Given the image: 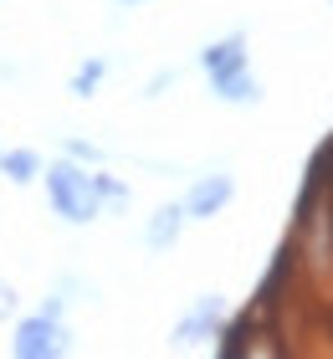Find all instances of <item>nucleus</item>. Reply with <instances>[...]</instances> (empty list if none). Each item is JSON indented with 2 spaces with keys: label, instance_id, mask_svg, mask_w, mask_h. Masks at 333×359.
I'll list each match as a JSON object with an SVG mask.
<instances>
[{
  "label": "nucleus",
  "instance_id": "6",
  "mask_svg": "<svg viewBox=\"0 0 333 359\" xmlns=\"http://www.w3.org/2000/svg\"><path fill=\"white\" fill-rule=\"evenodd\" d=\"M185 226H190L185 201H164V205H154V210L144 216V226H139V247H144L149 257H164V252H175V247H179Z\"/></svg>",
  "mask_w": 333,
  "mask_h": 359
},
{
  "label": "nucleus",
  "instance_id": "10",
  "mask_svg": "<svg viewBox=\"0 0 333 359\" xmlns=\"http://www.w3.org/2000/svg\"><path fill=\"white\" fill-rule=\"evenodd\" d=\"M108 67H113V62H108L103 52H88V57H82L77 67H72V77H67V93H72L77 103H88V97H97V88L108 83Z\"/></svg>",
  "mask_w": 333,
  "mask_h": 359
},
{
  "label": "nucleus",
  "instance_id": "17",
  "mask_svg": "<svg viewBox=\"0 0 333 359\" xmlns=\"http://www.w3.org/2000/svg\"><path fill=\"white\" fill-rule=\"evenodd\" d=\"M328 6H333V0H328Z\"/></svg>",
  "mask_w": 333,
  "mask_h": 359
},
{
  "label": "nucleus",
  "instance_id": "7",
  "mask_svg": "<svg viewBox=\"0 0 333 359\" xmlns=\"http://www.w3.org/2000/svg\"><path fill=\"white\" fill-rule=\"evenodd\" d=\"M205 83H210V97L221 108H261V97H266V88H261V77H257L252 62L226 67V72H210Z\"/></svg>",
  "mask_w": 333,
  "mask_h": 359
},
{
  "label": "nucleus",
  "instance_id": "12",
  "mask_svg": "<svg viewBox=\"0 0 333 359\" xmlns=\"http://www.w3.org/2000/svg\"><path fill=\"white\" fill-rule=\"evenodd\" d=\"M52 287L62 292L67 303H97V298H103V292H97V287L88 283V277H77V272H62V277H57Z\"/></svg>",
  "mask_w": 333,
  "mask_h": 359
},
{
  "label": "nucleus",
  "instance_id": "2",
  "mask_svg": "<svg viewBox=\"0 0 333 359\" xmlns=\"http://www.w3.org/2000/svg\"><path fill=\"white\" fill-rule=\"evenodd\" d=\"M297 262L318 287H333V201L328 195L308 201L303 221H297Z\"/></svg>",
  "mask_w": 333,
  "mask_h": 359
},
{
  "label": "nucleus",
  "instance_id": "3",
  "mask_svg": "<svg viewBox=\"0 0 333 359\" xmlns=\"http://www.w3.org/2000/svg\"><path fill=\"white\" fill-rule=\"evenodd\" d=\"M72 323L57 318V313H21L11 323V354L15 359H62V354H72Z\"/></svg>",
  "mask_w": 333,
  "mask_h": 359
},
{
  "label": "nucleus",
  "instance_id": "13",
  "mask_svg": "<svg viewBox=\"0 0 333 359\" xmlns=\"http://www.w3.org/2000/svg\"><path fill=\"white\" fill-rule=\"evenodd\" d=\"M62 154L82 159V165H108V149H103V144H93V139H82V134H67L62 139Z\"/></svg>",
  "mask_w": 333,
  "mask_h": 359
},
{
  "label": "nucleus",
  "instance_id": "8",
  "mask_svg": "<svg viewBox=\"0 0 333 359\" xmlns=\"http://www.w3.org/2000/svg\"><path fill=\"white\" fill-rule=\"evenodd\" d=\"M241 62H252V36L236 26V31H226V36H215V41H205L195 52V67L200 72H226V67H241Z\"/></svg>",
  "mask_w": 333,
  "mask_h": 359
},
{
  "label": "nucleus",
  "instance_id": "16",
  "mask_svg": "<svg viewBox=\"0 0 333 359\" xmlns=\"http://www.w3.org/2000/svg\"><path fill=\"white\" fill-rule=\"evenodd\" d=\"M118 11H139V6H149V0H113Z\"/></svg>",
  "mask_w": 333,
  "mask_h": 359
},
{
  "label": "nucleus",
  "instance_id": "1",
  "mask_svg": "<svg viewBox=\"0 0 333 359\" xmlns=\"http://www.w3.org/2000/svg\"><path fill=\"white\" fill-rule=\"evenodd\" d=\"M41 190H46V205H52V216L62 226H82L103 221L108 205H103V190H97V165H82L72 154H57L52 165L41 170Z\"/></svg>",
  "mask_w": 333,
  "mask_h": 359
},
{
  "label": "nucleus",
  "instance_id": "5",
  "mask_svg": "<svg viewBox=\"0 0 333 359\" xmlns=\"http://www.w3.org/2000/svg\"><path fill=\"white\" fill-rule=\"evenodd\" d=\"M179 201H185L190 221H215L231 201H236V175L221 170V165H215V170H200L190 185H185V195H179Z\"/></svg>",
  "mask_w": 333,
  "mask_h": 359
},
{
  "label": "nucleus",
  "instance_id": "4",
  "mask_svg": "<svg viewBox=\"0 0 333 359\" xmlns=\"http://www.w3.org/2000/svg\"><path fill=\"white\" fill-rule=\"evenodd\" d=\"M226 318H231V303H226V292H195L190 308L170 323V344L175 349H195V344H210V339H221L226 334Z\"/></svg>",
  "mask_w": 333,
  "mask_h": 359
},
{
  "label": "nucleus",
  "instance_id": "14",
  "mask_svg": "<svg viewBox=\"0 0 333 359\" xmlns=\"http://www.w3.org/2000/svg\"><path fill=\"white\" fill-rule=\"evenodd\" d=\"M175 83H179V67H159V72H154V77H149V83L139 88V97H144V103H154V97H164Z\"/></svg>",
  "mask_w": 333,
  "mask_h": 359
},
{
  "label": "nucleus",
  "instance_id": "11",
  "mask_svg": "<svg viewBox=\"0 0 333 359\" xmlns=\"http://www.w3.org/2000/svg\"><path fill=\"white\" fill-rule=\"evenodd\" d=\"M97 190H103V205H108V216H123V210L133 205V185L123 175H113L108 165H97Z\"/></svg>",
  "mask_w": 333,
  "mask_h": 359
},
{
  "label": "nucleus",
  "instance_id": "9",
  "mask_svg": "<svg viewBox=\"0 0 333 359\" xmlns=\"http://www.w3.org/2000/svg\"><path fill=\"white\" fill-rule=\"evenodd\" d=\"M41 170H46V159L31 149V144H15V149H0V180H11L15 190H26V185H41Z\"/></svg>",
  "mask_w": 333,
  "mask_h": 359
},
{
  "label": "nucleus",
  "instance_id": "15",
  "mask_svg": "<svg viewBox=\"0 0 333 359\" xmlns=\"http://www.w3.org/2000/svg\"><path fill=\"white\" fill-rule=\"evenodd\" d=\"M21 318V287L11 277H0V323H15Z\"/></svg>",
  "mask_w": 333,
  "mask_h": 359
}]
</instances>
